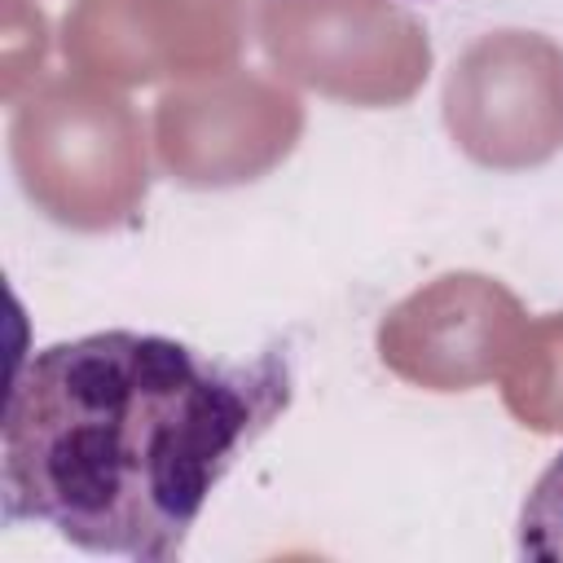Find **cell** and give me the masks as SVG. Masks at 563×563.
Wrapping results in <instances>:
<instances>
[{
    "instance_id": "6da1fadb",
    "label": "cell",
    "mask_w": 563,
    "mask_h": 563,
    "mask_svg": "<svg viewBox=\"0 0 563 563\" xmlns=\"http://www.w3.org/2000/svg\"><path fill=\"white\" fill-rule=\"evenodd\" d=\"M290 391L286 347L216 361L141 330L48 343L9 387L4 519L44 523L88 554L172 563Z\"/></svg>"
},
{
    "instance_id": "7a4b0ae2",
    "label": "cell",
    "mask_w": 563,
    "mask_h": 563,
    "mask_svg": "<svg viewBox=\"0 0 563 563\" xmlns=\"http://www.w3.org/2000/svg\"><path fill=\"white\" fill-rule=\"evenodd\" d=\"M519 554L563 563V449L541 471L519 510Z\"/></svg>"
}]
</instances>
